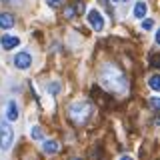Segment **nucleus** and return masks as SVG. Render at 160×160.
<instances>
[{"mask_svg":"<svg viewBox=\"0 0 160 160\" xmlns=\"http://www.w3.org/2000/svg\"><path fill=\"white\" fill-rule=\"evenodd\" d=\"M18 44H20V38L14 36V34H4V36H0V46L4 50H12V48H16Z\"/></svg>","mask_w":160,"mask_h":160,"instance_id":"5","label":"nucleus"},{"mask_svg":"<svg viewBox=\"0 0 160 160\" xmlns=\"http://www.w3.org/2000/svg\"><path fill=\"white\" fill-rule=\"evenodd\" d=\"M148 86L152 88L154 92H158V90H160V76H158V74H152V76L148 78Z\"/></svg>","mask_w":160,"mask_h":160,"instance_id":"10","label":"nucleus"},{"mask_svg":"<svg viewBox=\"0 0 160 160\" xmlns=\"http://www.w3.org/2000/svg\"><path fill=\"white\" fill-rule=\"evenodd\" d=\"M12 140H14V132H12L10 122L6 118H0V148H2V150H10Z\"/></svg>","mask_w":160,"mask_h":160,"instance_id":"1","label":"nucleus"},{"mask_svg":"<svg viewBox=\"0 0 160 160\" xmlns=\"http://www.w3.org/2000/svg\"><path fill=\"white\" fill-rule=\"evenodd\" d=\"M14 24H16V18H14L10 12H0V28L8 30V28H12Z\"/></svg>","mask_w":160,"mask_h":160,"instance_id":"6","label":"nucleus"},{"mask_svg":"<svg viewBox=\"0 0 160 160\" xmlns=\"http://www.w3.org/2000/svg\"><path fill=\"white\" fill-rule=\"evenodd\" d=\"M150 104H152V108H158V98H150Z\"/></svg>","mask_w":160,"mask_h":160,"instance_id":"15","label":"nucleus"},{"mask_svg":"<svg viewBox=\"0 0 160 160\" xmlns=\"http://www.w3.org/2000/svg\"><path fill=\"white\" fill-rule=\"evenodd\" d=\"M120 160H134V158H130V156H122Z\"/></svg>","mask_w":160,"mask_h":160,"instance_id":"17","label":"nucleus"},{"mask_svg":"<svg viewBox=\"0 0 160 160\" xmlns=\"http://www.w3.org/2000/svg\"><path fill=\"white\" fill-rule=\"evenodd\" d=\"M112 2H118V4H124V2H128V0H112Z\"/></svg>","mask_w":160,"mask_h":160,"instance_id":"16","label":"nucleus"},{"mask_svg":"<svg viewBox=\"0 0 160 160\" xmlns=\"http://www.w3.org/2000/svg\"><path fill=\"white\" fill-rule=\"evenodd\" d=\"M30 64H32V56H30V52H26V50H22V52H18L14 56V66L18 70H26V68H30Z\"/></svg>","mask_w":160,"mask_h":160,"instance_id":"4","label":"nucleus"},{"mask_svg":"<svg viewBox=\"0 0 160 160\" xmlns=\"http://www.w3.org/2000/svg\"><path fill=\"white\" fill-rule=\"evenodd\" d=\"M46 4L50 8H58V6H62L64 4V0H46Z\"/></svg>","mask_w":160,"mask_h":160,"instance_id":"14","label":"nucleus"},{"mask_svg":"<svg viewBox=\"0 0 160 160\" xmlns=\"http://www.w3.org/2000/svg\"><path fill=\"white\" fill-rule=\"evenodd\" d=\"M146 12H148L146 2H136V6H134V18H144Z\"/></svg>","mask_w":160,"mask_h":160,"instance_id":"9","label":"nucleus"},{"mask_svg":"<svg viewBox=\"0 0 160 160\" xmlns=\"http://www.w3.org/2000/svg\"><path fill=\"white\" fill-rule=\"evenodd\" d=\"M152 28H154V20L152 18H146L142 22V30H152Z\"/></svg>","mask_w":160,"mask_h":160,"instance_id":"13","label":"nucleus"},{"mask_svg":"<svg viewBox=\"0 0 160 160\" xmlns=\"http://www.w3.org/2000/svg\"><path fill=\"white\" fill-rule=\"evenodd\" d=\"M58 148H60V144L56 142V140H44V144H42V152H44V154H48V156L56 154V152H58Z\"/></svg>","mask_w":160,"mask_h":160,"instance_id":"8","label":"nucleus"},{"mask_svg":"<svg viewBox=\"0 0 160 160\" xmlns=\"http://www.w3.org/2000/svg\"><path fill=\"white\" fill-rule=\"evenodd\" d=\"M6 120L8 122H14V120H18V106L14 100H10L6 104Z\"/></svg>","mask_w":160,"mask_h":160,"instance_id":"7","label":"nucleus"},{"mask_svg":"<svg viewBox=\"0 0 160 160\" xmlns=\"http://www.w3.org/2000/svg\"><path fill=\"white\" fill-rule=\"evenodd\" d=\"M70 116L76 120V122H84V120H86V116H90V104L84 102V100L74 102L72 106H70Z\"/></svg>","mask_w":160,"mask_h":160,"instance_id":"2","label":"nucleus"},{"mask_svg":"<svg viewBox=\"0 0 160 160\" xmlns=\"http://www.w3.org/2000/svg\"><path fill=\"white\" fill-rule=\"evenodd\" d=\"M30 138L32 140H42L44 138V132L40 126H30Z\"/></svg>","mask_w":160,"mask_h":160,"instance_id":"11","label":"nucleus"},{"mask_svg":"<svg viewBox=\"0 0 160 160\" xmlns=\"http://www.w3.org/2000/svg\"><path fill=\"white\" fill-rule=\"evenodd\" d=\"M100 2H102V4H108V2H106V0H100Z\"/></svg>","mask_w":160,"mask_h":160,"instance_id":"18","label":"nucleus"},{"mask_svg":"<svg viewBox=\"0 0 160 160\" xmlns=\"http://www.w3.org/2000/svg\"><path fill=\"white\" fill-rule=\"evenodd\" d=\"M74 160H78V158H74Z\"/></svg>","mask_w":160,"mask_h":160,"instance_id":"19","label":"nucleus"},{"mask_svg":"<svg viewBox=\"0 0 160 160\" xmlns=\"http://www.w3.org/2000/svg\"><path fill=\"white\" fill-rule=\"evenodd\" d=\"M46 90H48L50 94H56V92H60V84L58 82H52V84H48V86H46Z\"/></svg>","mask_w":160,"mask_h":160,"instance_id":"12","label":"nucleus"},{"mask_svg":"<svg viewBox=\"0 0 160 160\" xmlns=\"http://www.w3.org/2000/svg\"><path fill=\"white\" fill-rule=\"evenodd\" d=\"M88 24L92 30H96V32H100V30L104 28V18H102V12L96 8L88 10Z\"/></svg>","mask_w":160,"mask_h":160,"instance_id":"3","label":"nucleus"}]
</instances>
